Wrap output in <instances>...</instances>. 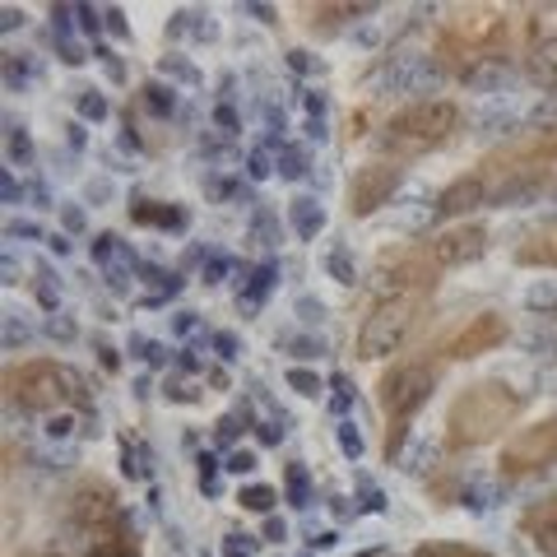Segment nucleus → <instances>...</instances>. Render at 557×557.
I'll use <instances>...</instances> for the list:
<instances>
[{
	"label": "nucleus",
	"instance_id": "nucleus-1",
	"mask_svg": "<svg viewBox=\"0 0 557 557\" xmlns=\"http://www.w3.org/2000/svg\"><path fill=\"white\" fill-rule=\"evenodd\" d=\"M520 24L511 10L497 5H450L437 20V61L450 70H479L487 61H507L516 51Z\"/></svg>",
	"mask_w": 557,
	"mask_h": 557
},
{
	"label": "nucleus",
	"instance_id": "nucleus-2",
	"mask_svg": "<svg viewBox=\"0 0 557 557\" xmlns=\"http://www.w3.org/2000/svg\"><path fill=\"white\" fill-rule=\"evenodd\" d=\"M525 409V395L511 391L507 381H474L465 386L446 409V450H474L497 442L502 432L516 423V413Z\"/></svg>",
	"mask_w": 557,
	"mask_h": 557
},
{
	"label": "nucleus",
	"instance_id": "nucleus-3",
	"mask_svg": "<svg viewBox=\"0 0 557 557\" xmlns=\"http://www.w3.org/2000/svg\"><path fill=\"white\" fill-rule=\"evenodd\" d=\"M65 525L84 544V557H139V539L112 487L84 483L65 502Z\"/></svg>",
	"mask_w": 557,
	"mask_h": 557
},
{
	"label": "nucleus",
	"instance_id": "nucleus-4",
	"mask_svg": "<svg viewBox=\"0 0 557 557\" xmlns=\"http://www.w3.org/2000/svg\"><path fill=\"white\" fill-rule=\"evenodd\" d=\"M437 376H442V362L432 354H413V358H399L391 362L376 381V405L386 413V456H395L399 442H405L409 423L418 418V409L432 399L437 391Z\"/></svg>",
	"mask_w": 557,
	"mask_h": 557
},
{
	"label": "nucleus",
	"instance_id": "nucleus-5",
	"mask_svg": "<svg viewBox=\"0 0 557 557\" xmlns=\"http://www.w3.org/2000/svg\"><path fill=\"white\" fill-rule=\"evenodd\" d=\"M460 126V108L450 98H418V102H405L386 116L381 126V149L391 159H423V153L442 149L450 135Z\"/></svg>",
	"mask_w": 557,
	"mask_h": 557
},
{
	"label": "nucleus",
	"instance_id": "nucleus-6",
	"mask_svg": "<svg viewBox=\"0 0 557 557\" xmlns=\"http://www.w3.org/2000/svg\"><path fill=\"white\" fill-rule=\"evenodd\" d=\"M5 399L24 413H51V409L84 405L89 386H84V376L75 368H65L57 358H28L5 368Z\"/></svg>",
	"mask_w": 557,
	"mask_h": 557
},
{
	"label": "nucleus",
	"instance_id": "nucleus-7",
	"mask_svg": "<svg viewBox=\"0 0 557 557\" xmlns=\"http://www.w3.org/2000/svg\"><path fill=\"white\" fill-rule=\"evenodd\" d=\"M432 317V293H381L358 325V358H395Z\"/></svg>",
	"mask_w": 557,
	"mask_h": 557
},
{
	"label": "nucleus",
	"instance_id": "nucleus-8",
	"mask_svg": "<svg viewBox=\"0 0 557 557\" xmlns=\"http://www.w3.org/2000/svg\"><path fill=\"white\" fill-rule=\"evenodd\" d=\"M557 465V418H544V423H530L520 428L516 437L502 446L497 456V474L502 479H534V474H548V469Z\"/></svg>",
	"mask_w": 557,
	"mask_h": 557
},
{
	"label": "nucleus",
	"instance_id": "nucleus-9",
	"mask_svg": "<svg viewBox=\"0 0 557 557\" xmlns=\"http://www.w3.org/2000/svg\"><path fill=\"white\" fill-rule=\"evenodd\" d=\"M507 335H511L507 317H497V311H479V317H465L456 330H446V335H442L437 344H432L428 354L446 368V362H469V358L487 354V348L507 344Z\"/></svg>",
	"mask_w": 557,
	"mask_h": 557
},
{
	"label": "nucleus",
	"instance_id": "nucleus-10",
	"mask_svg": "<svg viewBox=\"0 0 557 557\" xmlns=\"http://www.w3.org/2000/svg\"><path fill=\"white\" fill-rule=\"evenodd\" d=\"M399 182H405V168H399V163H368V168H358L354 182H348V214H354V219L376 214V209L399 190Z\"/></svg>",
	"mask_w": 557,
	"mask_h": 557
},
{
	"label": "nucleus",
	"instance_id": "nucleus-11",
	"mask_svg": "<svg viewBox=\"0 0 557 557\" xmlns=\"http://www.w3.org/2000/svg\"><path fill=\"white\" fill-rule=\"evenodd\" d=\"M520 534H525L539 553L557 557V493L553 497H539L534 507L520 511Z\"/></svg>",
	"mask_w": 557,
	"mask_h": 557
},
{
	"label": "nucleus",
	"instance_id": "nucleus-12",
	"mask_svg": "<svg viewBox=\"0 0 557 557\" xmlns=\"http://www.w3.org/2000/svg\"><path fill=\"white\" fill-rule=\"evenodd\" d=\"M516 265H534V270H557V219L539 223L525 237L516 242Z\"/></svg>",
	"mask_w": 557,
	"mask_h": 557
},
{
	"label": "nucleus",
	"instance_id": "nucleus-13",
	"mask_svg": "<svg viewBox=\"0 0 557 557\" xmlns=\"http://www.w3.org/2000/svg\"><path fill=\"white\" fill-rule=\"evenodd\" d=\"M525 70H530V79L539 84V89H548L557 94V38H544L530 57H525Z\"/></svg>",
	"mask_w": 557,
	"mask_h": 557
},
{
	"label": "nucleus",
	"instance_id": "nucleus-14",
	"mask_svg": "<svg viewBox=\"0 0 557 557\" xmlns=\"http://www.w3.org/2000/svg\"><path fill=\"white\" fill-rule=\"evenodd\" d=\"M413 557H493V553H483V548H469V544H423Z\"/></svg>",
	"mask_w": 557,
	"mask_h": 557
},
{
	"label": "nucleus",
	"instance_id": "nucleus-15",
	"mask_svg": "<svg viewBox=\"0 0 557 557\" xmlns=\"http://www.w3.org/2000/svg\"><path fill=\"white\" fill-rule=\"evenodd\" d=\"M539 139H544V153H548V172L557 182V116L548 121V126H539Z\"/></svg>",
	"mask_w": 557,
	"mask_h": 557
},
{
	"label": "nucleus",
	"instance_id": "nucleus-16",
	"mask_svg": "<svg viewBox=\"0 0 557 557\" xmlns=\"http://www.w3.org/2000/svg\"><path fill=\"white\" fill-rule=\"evenodd\" d=\"M242 502H247V507H256V511H265V507H270V487H247V493H242Z\"/></svg>",
	"mask_w": 557,
	"mask_h": 557
}]
</instances>
